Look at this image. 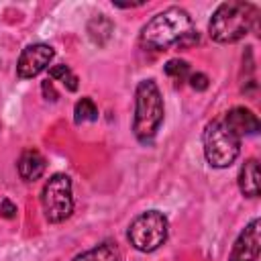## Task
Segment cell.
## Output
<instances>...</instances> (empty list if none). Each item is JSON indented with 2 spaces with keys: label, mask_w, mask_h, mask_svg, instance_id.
I'll return each mask as SVG.
<instances>
[{
  "label": "cell",
  "mask_w": 261,
  "mask_h": 261,
  "mask_svg": "<svg viewBox=\"0 0 261 261\" xmlns=\"http://www.w3.org/2000/svg\"><path fill=\"white\" fill-rule=\"evenodd\" d=\"M192 33H196V29H194L190 14L179 6H171L155 14L143 27L141 45L147 49H165L169 45L179 47V43Z\"/></svg>",
  "instance_id": "6da1fadb"
},
{
  "label": "cell",
  "mask_w": 261,
  "mask_h": 261,
  "mask_svg": "<svg viewBox=\"0 0 261 261\" xmlns=\"http://www.w3.org/2000/svg\"><path fill=\"white\" fill-rule=\"evenodd\" d=\"M257 8L243 0H228L218 4L208 22V33L216 43H234L243 39L255 24Z\"/></svg>",
  "instance_id": "7a4b0ae2"
},
{
  "label": "cell",
  "mask_w": 261,
  "mask_h": 261,
  "mask_svg": "<svg viewBox=\"0 0 261 261\" xmlns=\"http://www.w3.org/2000/svg\"><path fill=\"white\" fill-rule=\"evenodd\" d=\"M163 98L155 80H141L135 90L133 133L141 145H151L163 122Z\"/></svg>",
  "instance_id": "3957f363"
},
{
  "label": "cell",
  "mask_w": 261,
  "mask_h": 261,
  "mask_svg": "<svg viewBox=\"0 0 261 261\" xmlns=\"http://www.w3.org/2000/svg\"><path fill=\"white\" fill-rule=\"evenodd\" d=\"M202 141H204V157L216 169L232 165L241 153V137L234 135V130L222 118L212 120L204 128Z\"/></svg>",
  "instance_id": "277c9868"
},
{
  "label": "cell",
  "mask_w": 261,
  "mask_h": 261,
  "mask_svg": "<svg viewBox=\"0 0 261 261\" xmlns=\"http://www.w3.org/2000/svg\"><path fill=\"white\" fill-rule=\"evenodd\" d=\"M167 232H169V222L165 214L159 210H147V212H141L128 224L126 237L137 251L153 253L167 241Z\"/></svg>",
  "instance_id": "5b68a950"
},
{
  "label": "cell",
  "mask_w": 261,
  "mask_h": 261,
  "mask_svg": "<svg viewBox=\"0 0 261 261\" xmlns=\"http://www.w3.org/2000/svg\"><path fill=\"white\" fill-rule=\"evenodd\" d=\"M41 206L49 222H63L73 212L71 179L65 173H53L41 192Z\"/></svg>",
  "instance_id": "8992f818"
},
{
  "label": "cell",
  "mask_w": 261,
  "mask_h": 261,
  "mask_svg": "<svg viewBox=\"0 0 261 261\" xmlns=\"http://www.w3.org/2000/svg\"><path fill=\"white\" fill-rule=\"evenodd\" d=\"M53 55H55V51L47 43L27 45L20 51V57H18V63H16V75L20 80H31V77L39 75L43 69H47Z\"/></svg>",
  "instance_id": "52a82bcc"
},
{
  "label": "cell",
  "mask_w": 261,
  "mask_h": 261,
  "mask_svg": "<svg viewBox=\"0 0 261 261\" xmlns=\"http://www.w3.org/2000/svg\"><path fill=\"white\" fill-rule=\"evenodd\" d=\"M261 251V220L253 218L237 237L228 261H257Z\"/></svg>",
  "instance_id": "ba28073f"
},
{
  "label": "cell",
  "mask_w": 261,
  "mask_h": 261,
  "mask_svg": "<svg viewBox=\"0 0 261 261\" xmlns=\"http://www.w3.org/2000/svg\"><path fill=\"white\" fill-rule=\"evenodd\" d=\"M222 120L234 130V135H239L241 139L243 137H247V135H255L257 130H259V118L249 110V108H245V106H234V108H230L224 116H222Z\"/></svg>",
  "instance_id": "9c48e42d"
},
{
  "label": "cell",
  "mask_w": 261,
  "mask_h": 261,
  "mask_svg": "<svg viewBox=\"0 0 261 261\" xmlns=\"http://www.w3.org/2000/svg\"><path fill=\"white\" fill-rule=\"evenodd\" d=\"M16 167H18V175H20L24 181H37V179L45 173L47 163H45V157H43L39 151L27 149V151H22V155L18 157Z\"/></svg>",
  "instance_id": "30bf717a"
},
{
  "label": "cell",
  "mask_w": 261,
  "mask_h": 261,
  "mask_svg": "<svg viewBox=\"0 0 261 261\" xmlns=\"http://www.w3.org/2000/svg\"><path fill=\"white\" fill-rule=\"evenodd\" d=\"M261 175H259V163L257 159H247L243 165H241V171H239V190L243 192V196L247 198H257L259 192H261Z\"/></svg>",
  "instance_id": "8fae6325"
},
{
  "label": "cell",
  "mask_w": 261,
  "mask_h": 261,
  "mask_svg": "<svg viewBox=\"0 0 261 261\" xmlns=\"http://www.w3.org/2000/svg\"><path fill=\"white\" fill-rule=\"evenodd\" d=\"M71 261H120V249L112 241H104L80 255H75Z\"/></svg>",
  "instance_id": "7c38bea8"
},
{
  "label": "cell",
  "mask_w": 261,
  "mask_h": 261,
  "mask_svg": "<svg viewBox=\"0 0 261 261\" xmlns=\"http://www.w3.org/2000/svg\"><path fill=\"white\" fill-rule=\"evenodd\" d=\"M112 33H114V24H112V20H110L108 16H104V14H98V16H94V18L88 22V35H90V39H92L96 45H100V47H104V45L110 41Z\"/></svg>",
  "instance_id": "4fadbf2b"
},
{
  "label": "cell",
  "mask_w": 261,
  "mask_h": 261,
  "mask_svg": "<svg viewBox=\"0 0 261 261\" xmlns=\"http://www.w3.org/2000/svg\"><path fill=\"white\" fill-rule=\"evenodd\" d=\"M73 114H75L73 118H75L77 124H82V122H94V120H98V106L94 104L92 98L84 96L82 100L75 102Z\"/></svg>",
  "instance_id": "5bb4252c"
},
{
  "label": "cell",
  "mask_w": 261,
  "mask_h": 261,
  "mask_svg": "<svg viewBox=\"0 0 261 261\" xmlns=\"http://www.w3.org/2000/svg\"><path fill=\"white\" fill-rule=\"evenodd\" d=\"M49 77H51V80H61L63 86H65L69 92H75V90H77V77L71 73V69H69L65 63H57V65L49 67Z\"/></svg>",
  "instance_id": "9a60e30c"
},
{
  "label": "cell",
  "mask_w": 261,
  "mask_h": 261,
  "mask_svg": "<svg viewBox=\"0 0 261 261\" xmlns=\"http://www.w3.org/2000/svg\"><path fill=\"white\" fill-rule=\"evenodd\" d=\"M165 73L175 82H184L190 75V63L184 59H169L165 63Z\"/></svg>",
  "instance_id": "2e32d148"
},
{
  "label": "cell",
  "mask_w": 261,
  "mask_h": 261,
  "mask_svg": "<svg viewBox=\"0 0 261 261\" xmlns=\"http://www.w3.org/2000/svg\"><path fill=\"white\" fill-rule=\"evenodd\" d=\"M188 82H190V86L196 90V92H204L206 88H208V75L206 73H202V71H196V73H190L188 75Z\"/></svg>",
  "instance_id": "e0dca14e"
},
{
  "label": "cell",
  "mask_w": 261,
  "mask_h": 261,
  "mask_svg": "<svg viewBox=\"0 0 261 261\" xmlns=\"http://www.w3.org/2000/svg\"><path fill=\"white\" fill-rule=\"evenodd\" d=\"M0 216H2V218H8V220L16 216V206H14L10 200H6V198L0 202Z\"/></svg>",
  "instance_id": "ac0fdd59"
},
{
  "label": "cell",
  "mask_w": 261,
  "mask_h": 261,
  "mask_svg": "<svg viewBox=\"0 0 261 261\" xmlns=\"http://www.w3.org/2000/svg\"><path fill=\"white\" fill-rule=\"evenodd\" d=\"M41 90H43L45 98H47V100H51V102H55V100L59 98V94H57V92H55V88H53V82H49V80H45V82H43Z\"/></svg>",
  "instance_id": "d6986e66"
}]
</instances>
